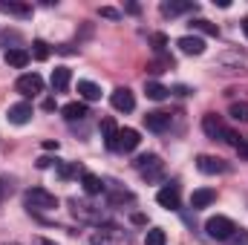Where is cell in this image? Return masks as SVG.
Returning a JSON list of instances; mask_svg holds the SVG:
<instances>
[{
    "label": "cell",
    "mask_w": 248,
    "mask_h": 245,
    "mask_svg": "<svg viewBox=\"0 0 248 245\" xmlns=\"http://www.w3.org/2000/svg\"><path fill=\"white\" fill-rule=\"evenodd\" d=\"M26 208L29 211H55L58 208V196L44 190V187H29L26 190Z\"/></svg>",
    "instance_id": "1"
},
{
    "label": "cell",
    "mask_w": 248,
    "mask_h": 245,
    "mask_svg": "<svg viewBox=\"0 0 248 245\" xmlns=\"http://www.w3.org/2000/svg\"><path fill=\"white\" fill-rule=\"evenodd\" d=\"M205 231H208L211 240H217V243H228V237L237 231V225H234L228 216H211V219L205 222Z\"/></svg>",
    "instance_id": "2"
},
{
    "label": "cell",
    "mask_w": 248,
    "mask_h": 245,
    "mask_svg": "<svg viewBox=\"0 0 248 245\" xmlns=\"http://www.w3.org/2000/svg\"><path fill=\"white\" fill-rule=\"evenodd\" d=\"M136 170H139L147 182H153V179H159V176H162L165 165H162V159H159V156L147 153V156H139V159H136Z\"/></svg>",
    "instance_id": "3"
},
{
    "label": "cell",
    "mask_w": 248,
    "mask_h": 245,
    "mask_svg": "<svg viewBox=\"0 0 248 245\" xmlns=\"http://www.w3.org/2000/svg\"><path fill=\"white\" fill-rule=\"evenodd\" d=\"M15 90H17L23 98H32V95L44 92V78H41L38 72H26V75H20V78L15 81Z\"/></svg>",
    "instance_id": "4"
},
{
    "label": "cell",
    "mask_w": 248,
    "mask_h": 245,
    "mask_svg": "<svg viewBox=\"0 0 248 245\" xmlns=\"http://www.w3.org/2000/svg\"><path fill=\"white\" fill-rule=\"evenodd\" d=\"M110 104H113V110H119V113H130V110H136V95H133L127 87H119V90H113Z\"/></svg>",
    "instance_id": "5"
},
{
    "label": "cell",
    "mask_w": 248,
    "mask_h": 245,
    "mask_svg": "<svg viewBox=\"0 0 248 245\" xmlns=\"http://www.w3.org/2000/svg\"><path fill=\"white\" fill-rule=\"evenodd\" d=\"M196 170L205 173V176H217V173H225L228 165L222 159H217V156H199L196 159Z\"/></svg>",
    "instance_id": "6"
},
{
    "label": "cell",
    "mask_w": 248,
    "mask_h": 245,
    "mask_svg": "<svg viewBox=\"0 0 248 245\" xmlns=\"http://www.w3.org/2000/svg\"><path fill=\"white\" fill-rule=\"evenodd\" d=\"M156 202L168 211H176L179 208V184H165L159 193H156Z\"/></svg>",
    "instance_id": "7"
},
{
    "label": "cell",
    "mask_w": 248,
    "mask_h": 245,
    "mask_svg": "<svg viewBox=\"0 0 248 245\" xmlns=\"http://www.w3.org/2000/svg\"><path fill=\"white\" fill-rule=\"evenodd\" d=\"M159 9H162L165 17H179V15H185V12H196V3H187V0H168V3H162Z\"/></svg>",
    "instance_id": "8"
},
{
    "label": "cell",
    "mask_w": 248,
    "mask_h": 245,
    "mask_svg": "<svg viewBox=\"0 0 248 245\" xmlns=\"http://www.w3.org/2000/svg\"><path fill=\"white\" fill-rule=\"evenodd\" d=\"M6 119L12 124H26L32 119V104L29 101H20V104H12L9 107V113H6Z\"/></svg>",
    "instance_id": "9"
},
{
    "label": "cell",
    "mask_w": 248,
    "mask_h": 245,
    "mask_svg": "<svg viewBox=\"0 0 248 245\" xmlns=\"http://www.w3.org/2000/svg\"><path fill=\"white\" fill-rule=\"evenodd\" d=\"M139 141H141L139 130H133V127H124V130H119V150H122V153L136 150V147H139Z\"/></svg>",
    "instance_id": "10"
},
{
    "label": "cell",
    "mask_w": 248,
    "mask_h": 245,
    "mask_svg": "<svg viewBox=\"0 0 248 245\" xmlns=\"http://www.w3.org/2000/svg\"><path fill=\"white\" fill-rule=\"evenodd\" d=\"M176 46H179L185 55H202V52H205V41L196 38V35H185V38H179Z\"/></svg>",
    "instance_id": "11"
},
{
    "label": "cell",
    "mask_w": 248,
    "mask_h": 245,
    "mask_svg": "<svg viewBox=\"0 0 248 245\" xmlns=\"http://www.w3.org/2000/svg\"><path fill=\"white\" fill-rule=\"evenodd\" d=\"M202 130H205V136H211V138H222L228 127L222 124L219 116H214V113H211V116H205V119H202Z\"/></svg>",
    "instance_id": "12"
},
{
    "label": "cell",
    "mask_w": 248,
    "mask_h": 245,
    "mask_svg": "<svg viewBox=\"0 0 248 245\" xmlns=\"http://www.w3.org/2000/svg\"><path fill=\"white\" fill-rule=\"evenodd\" d=\"M144 127L153 133H165L170 127V113H147L144 116Z\"/></svg>",
    "instance_id": "13"
},
{
    "label": "cell",
    "mask_w": 248,
    "mask_h": 245,
    "mask_svg": "<svg viewBox=\"0 0 248 245\" xmlns=\"http://www.w3.org/2000/svg\"><path fill=\"white\" fill-rule=\"evenodd\" d=\"M211 202H217V190L214 187H199L190 193V208H208Z\"/></svg>",
    "instance_id": "14"
},
{
    "label": "cell",
    "mask_w": 248,
    "mask_h": 245,
    "mask_svg": "<svg viewBox=\"0 0 248 245\" xmlns=\"http://www.w3.org/2000/svg\"><path fill=\"white\" fill-rule=\"evenodd\" d=\"M61 113L66 122H81V119H87V104L84 101H69V104L61 107Z\"/></svg>",
    "instance_id": "15"
},
{
    "label": "cell",
    "mask_w": 248,
    "mask_h": 245,
    "mask_svg": "<svg viewBox=\"0 0 248 245\" xmlns=\"http://www.w3.org/2000/svg\"><path fill=\"white\" fill-rule=\"evenodd\" d=\"M101 130H104V144L110 150H119V127L113 119H101Z\"/></svg>",
    "instance_id": "16"
},
{
    "label": "cell",
    "mask_w": 248,
    "mask_h": 245,
    "mask_svg": "<svg viewBox=\"0 0 248 245\" xmlns=\"http://www.w3.org/2000/svg\"><path fill=\"white\" fill-rule=\"evenodd\" d=\"M69 81H72V72H69L66 66H55V69H52V90H55V92H63V90L69 87Z\"/></svg>",
    "instance_id": "17"
},
{
    "label": "cell",
    "mask_w": 248,
    "mask_h": 245,
    "mask_svg": "<svg viewBox=\"0 0 248 245\" xmlns=\"http://www.w3.org/2000/svg\"><path fill=\"white\" fill-rule=\"evenodd\" d=\"M78 92H81L84 101H98L101 98V87L93 84V81H78Z\"/></svg>",
    "instance_id": "18"
},
{
    "label": "cell",
    "mask_w": 248,
    "mask_h": 245,
    "mask_svg": "<svg viewBox=\"0 0 248 245\" xmlns=\"http://www.w3.org/2000/svg\"><path fill=\"white\" fill-rule=\"evenodd\" d=\"M144 92H147L150 101H165L170 90H168L165 84H159V81H147V84H144Z\"/></svg>",
    "instance_id": "19"
},
{
    "label": "cell",
    "mask_w": 248,
    "mask_h": 245,
    "mask_svg": "<svg viewBox=\"0 0 248 245\" xmlns=\"http://www.w3.org/2000/svg\"><path fill=\"white\" fill-rule=\"evenodd\" d=\"M6 63H9V66H15V69H23V66L29 63V52L15 46V49H9V52H6Z\"/></svg>",
    "instance_id": "20"
},
{
    "label": "cell",
    "mask_w": 248,
    "mask_h": 245,
    "mask_svg": "<svg viewBox=\"0 0 248 245\" xmlns=\"http://www.w3.org/2000/svg\"><path fill=\"white\" fill-rule=\"evenodd\" d=\"M81 184H84V190H87L90 196H95V193H101V190H104L101 176H95V173H81Z\"/></svg>",
    "instance_id": "21"
},
{
    "label": "cell",
    "mask_w": 248,
    "mask_h": 245,
    "mask_svg": "<svg viewBox=\"0 0 248 245\" xmlns=\"http://www.w3.org/2000/svg\"><path fill=\"white\" fill-rule=\"evenodd\" d=\"M0 9H3L6 15H17V17H29V15H32V6H26V3H12V0H9V3L3 0Z\"/></svg>",
    "instance_id": "22"
},
{
    "label": "cell",
    "mask_w": 248,
    "mask_h": 245,
    "mask_svg": "<svg viewBox=\"0 0 248 245\" xmlns=\"http://www.w3.org/2000/svg\"><path fill=\"white\" fill-rule=\"evenodd\" d=\"M190 29H196V32H202V35H219V29H217V23H211V20H190Z\"/></svg>",
    "instance_id": "23"
},
{
    "label": "cell",
    "mask_w": 248,
    "mask_h": 245,
    "mask_svg": "<svg viewBox=\"0 0 248 245\" xmlns=\"http://www.w3.org/2000/svg\"><path fill=\"white\" fill-rule=\"evenodd\" d=\"M15 193V179L12 176H0V205Z\"/></svg>",
    "instance_id": "24"
},
{
    "label": "cell",
    "mask_w": 248,
    "mask_h": 245,
    "mask_svg": "<svg viewBox=\"0 0 248 245\" xmlns=\"http://www.w3.org/2000/svg\"><path fill=\"white\" fill-rule=\"evenodd\" d=\"M228 113H231V119H234V122H248V104H246V101L231 104V110H228Z\"/></svg>",
    "instance_id": "25"
},
{
    "label": "cell",
    "mask_w": 248,
    "mask_h": 245,
    "mask_svg": "<svg viewBox=\"0 0 248 245\" xmlns=\"http://www.w3.org/2000/svg\"><path fill=\"white\" fill-rule=\"evenodd\" d=\"M144 245H165V231L162 228H150L144 234Z\"/></svg>",
    "instance_id": "26"
},
{
    "label": "cell",
    "mask_w": 248,
    "mask_h": 245,
    "mask_svg": "<svg viewBox=\"0 0 248 245\" xmlns=\"http://www.w3.org/2000/svg\"><path fill=\"white\" fill-rule=\"evenodd\" d=\"M75 173H78V165H75V162H63V165H58V176H61V179H72Z\"/></svg>",
    "instance_id": "27"
},
{
    "label": "cell",
    "mask_w": 248,
    "mask_h": 245,
    "mask_svg": "<svg viewBox=\"0 0 248 245\" xmlns=\"http://www.w3.org/2000/svg\"><path fill=\"white\" fill-rule=\"evenodd\" d=\"M32 55H35L38 61H46V58H49V46H46L44 41H35V44H32Z\"/></svg>",
    "instance_id": "28"
},
{
    "label": "cell",
    "mask_w": 248,
    "mask_h": 245,
    "mask_svg": "<svg viewBox=\"0 0 248 245\" xmlns=\"http://www.w3.org/2000/svg\"><path fill=\"white\" fill-rule=\"evenodd\" d=\"M90 245H116V243L110 240V231H101V234H93Z\"/></svg>",
    "instance_id": "29"
},
{
    "label": "cell",
    "mask_w": 248,
    "mask_h": 245,
    "mask_svg": "<svg viewBox=\"0 0 248 245\" xmlns=\"http://www.w3.org/2000/svg\"><path fill=\"white\" fill-rule=\"evenodd\" d=\"M228 245H248V234L237 228V231H234V234L228 237Z\"/></svg>",
    "instance_id": "30"
},
{
    "label": "cell",
    "mask_w": 248,
    "mask_h": 245,
    "mask_svg": "<svg viewBox=\"0 0 248 245\" xmlns=\"http://www.w3.org/2000/svg\"><path fill=\"white\" fill-rule=\"evenodd\" d=\"M150 41H153V49H156V52H162V49L168 46V38H165V35H159V32H156V35H150Z\"/></svg>",
    "instance_id": "31"
},
{
    "label": "cell",
    "mask_w": 248,
    "mask_h": 245,
    "mask_svg": "<svg viewBox=\"0 0 248 245\" xmlns=\"http://www.w3.org/2000/svg\"><path fill=\"white\" fill-rule=\"evenodd\" d=\"M122 202H133V193L124 190V193H113L110 196V205H122Z\"/></svg>",
    "instance_id": "32"
},
{
    "label": "cell",
    "mask_w": 248,
    "mask_h": 245,
    "mask_svg": "<svg viewBox=\"0 0 248 245\" xmlns=\"http://www.w3.org/2000/svg\"><path fill=\"white\" fill-rule=\"evenodd\" d=\"M101 17H110V20H116V17H119V12H116V9H110V6H104V9H101Z\"/></svg>",
    "instance_id": "33"
},
{
    "label": "cell",
    "mask_w": 248,
    "mask_h": 245,
    "mask_svg": "<svg viewBox=\"0 0 248 245\" xmlns=\"http://www.w3.org/2000/svg\"><path fill=\"white\" fill-rule=\"evenodd\" d=\"M237 150H240V156H243V159H248V138L240 141V147H237Z\"/></svg>",
    "instance_id": "34"
},
{
    "label": "cell",
    "mask_w": 248,
    "mask_h": 245,
    "mask_svg": "<svg viewBox=\"0 0 248 245\" xmlns=\"http://www.w3.org/2000/svg\"><path fill=\"white\" fill-rule=\"evenodd\" d=\"M58 147H61V144H58V141H52V138H49V141H44V150H58Z\"/></svg>",
    "instance_id": "35"
},
{
    "label": "cell",
    "mask_w": 248,
    "mask_h": 245,
    "mask_svg": "<svg viewBox=\"0 0 248 245\" xmlns=\"http://www.w3.org/2000/svg\"><path fill=\"white\" fill-rule=\"evenodd\" d=\"M49 165H52V159H46V156H41V159H38V168H41V170H44V168H49Z\"/></svg>",
    "instance_id": "36"
},
{
    "label": "cell",
    "mask_w": 248,
    "mask_h": 245,
    "mask_svg": "<svg viewBox=\"0 0 248 245\" xmlns=\"http://www.w3.org/2000/svg\"><path fill=\"white\" fill-rule=\"evenodd\" d=\"M130 219H133V222H136V225H144V222H147V219H144V214H133V216H130Z\"/></svg>",
    "instance_id": "37"
},
{
    "label": "cell",
    "mask_w": 248,
    "mask_h": 245,
    "mask_svg": "<svg viewBox=\"0 0 248 245\" xmlns=\"http://www.w3.org/2000/svg\"><path fill=\"white\" fill-rule=\"evenodd\" d=\"M44 110H55V98H46L44 101Z\"/></svg>",
    "instance_id": "38"
},
{
    "label": "cell",
    "mask_w": 248,
    "mask_h": 245,
    "mask_svg": "<svg viewBox=\"0 0 248 245\" xmlns=\"http://www.w3.org/2000/svg\"><path fill=\"white\" fill-rule=\"evenodd\" d=\"M35 245H55V243H52V240H44V237H38V240H35Z\"/></svg>",
    "instance_id": "39"
},
{
    "label": "cell",
    "mask_w": 248,
    "mask_h": 245,
    "mask_svg": "<svg viewBox=\"0 0 248 245\" xmlns=\"http://www.w3.org/2000/svg\"><path fill=\"white\" fill-rule=\"evenodd\" d=\"M243 32H246V38H248V17L243 20Z\"/></svg>",
    "instance_id": "40"
},
{
    "label": "cell",
    "mask_w": 248,
    "mask_h": 245,
    "mask_svg": "<svg viewBox=\"0 0 248 245\" xmlns=\"http://www.w3.org/2000/svg\"><path fill=\"white\" fill-rule=\"evenodd\" d=\"M6 245H17V243H6Z\"/></svg>",
    "instance_id": "41"
}]
</instances>
